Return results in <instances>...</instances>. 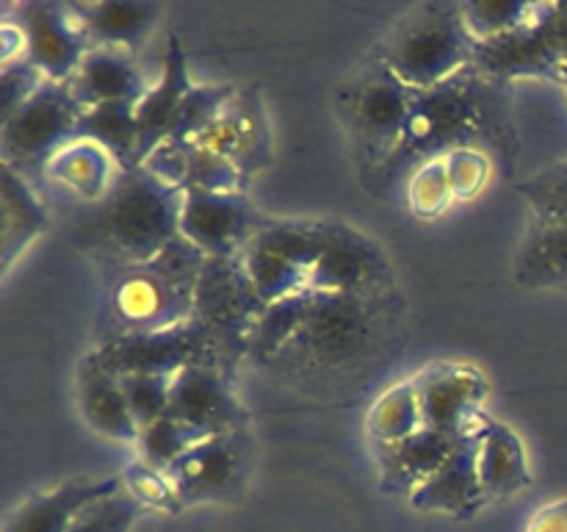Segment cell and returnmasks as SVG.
<instances>
[{"label": "cell", "mask_w": 567, "mask_h": 532, "mask_svg": "<svg viewBox=\"0 0 567 532\" xmlns=\"http://www.w3.org/2000/svg\"><path fill=\"white\" fill-rule=\"evenodd\" d=\"M0 61L11 64V61L25 59V37H22V28L17 25L14 17L3 11V25H0Z\"/></svg>", "instance_id": "f6af8a7d"}, {"label": "cell", "mask_w": 567, "mask_h": 532, "mask_svg": "<svg viewBox=\"0 0 567 532\" xmlns=\"http://www.w3.org/2000/svg\"><path fill=\"white\" fill-rule=\"evenodd\" d=\"M518 194L529 203L537 222H567V161L518 183Z\"/></svg>", "instance_id": "ab89813d"}, {"label": "cell", "mask_w": 567, "mask_h": 532, "mask_svg": "<svg viewBox=\"0 0 567 532\" xmlns=\"http://www.w3.org/2000/svg\"><path fill=\"white\" fill-rule=\"evenodd\" d=\"M183 188L158 181L144 166L122 172L100 203L78 219V242L116 269L142 264L181 238Z\"/></svg>", "instance_id": "6da1fadb"}, {"label": "cell", "mask_w": 567, "mask_h": 532, "mask_svg": "<svg viewBox=\"0 0 567 532\" xmlns=\"http://www.w3.org/2000/svg\"><path fill=\"white\" fill-rule=\"evenodd\" d=\"M50 231V216L33 194L31 181L0 164V266L3 275L14 260Z\"/></svg>", "instance_id": "4316f807"}, {"label": "cell", "mask_w": 567, "mask_h": 532, "mask_svg": "<svg viewBox=\"0 0 567 532\" xmlns=\"http://www.w3.org/2000/svg\"><path fill=\"white\" fill-rule=\"evenodd\" d=\"M142 166L158 181L183 192H247L238 166L199 142H164L147 155Z\"/></svg>", "instance_id": "7402d4cb"}, {"label": "cell", "mask_w": 567, "mask_h": 532, "mask_svg": "<svg viewBox=\"0 0 567 532\" xmlns=\"http://www.w3.org/2000/svg\"><path fill=\"white\" fill-rule=\"evenodd\" d=\"M238 89L233 83H194L175 116L166 142H194L216 114L233 100Z\"/></svg>", "instance_id": "d590c367"}, {"label": "cell", "mask_w": 567, "mask_h": 532, "mask_svg": "<svg viewBox=\"0 0 567 532\" xmlns=\"http://www.w3.org/2000/svg\"><path fill=\"white\" fill-rule=\"evenodd\" d=\"M460 438L424 427L415 436L391 447H374L380 466V488L393 497L410 499L454 452Z\"/></svg>", "instance_id": "cb8c5ba5"}, {"label": "cell", "mask_w": 567, "mask_h": 532, "mask_svg": "<svg viewBox=\"0 0 567 532\" xmlns=\"http://www.w3.org/2000/svg\"><path fill=\"white\" fill-rule=\"evenodd\" d=\"M75 139H89L109 150L122 172L138 164V122L136 103H109L83 111Z\"/></svg>", "instance_id": "4dcf8cb0"}, {"label": "cell", "mask_w": 567, "mask_h": 532, "mask_svg": "<svg viewBox=\"0 0 567 532\" xmlns=\"http://www.w3.org/2000/svg\"><path fill=\"white\" fill-rule=\"evenodd\" d=\"M321 249L316 258L310 291L371 294L388 275L391 264L380 244L347 222L321 219Z\"/></svg>", "instance_id": "9a60e30c"}, {"label": "cell", "mask_w": 567, "mask_h": 532, "mask_svg": "<svg viewBox=\"0 0 567 532\" xmlns=\"http://www.w3.org/2000/svg\"><path fill=\"white\" fill-rule=\"evenodd\" d=\"M482 114V75L476 66H465L441 86L419 92L404 125L396 153L380 166V175L415 170L432 158H443L452 150L468 147Z\"/></svg>", "instance_id": "277c9868"}, {"label": "cell", "mask_w": 567, "mask_h": 532, "mask_svg": "<svg viewBox=\"0 0 567 532\" xmlns=\"http://www.w3.org/2000/svg\"><path fill=\"white\" fill-rule=\"evenodd\" d=\"M421 513L449 515V519H474L491 499L480 477V438L476 427L457 441L446 463L408 499Z\"/></svg>", "instance_id": "d6986e66"}, {"label": "cell", "mask_w": 567, "mask_h": 532, "mask_svg": "<svg viewBox=\"0 0 567 532\" xmlns=\"http://www.w3.org/2000/svg\"><path fill=\"white\" fill-rule=\"evenodd\" d=\"M205 260L208 255L181 236L155 258L111 269L103 310H100L103 319L100 341L133 336V332L172 330L192 321L194 294Z\"/></svg>", "instance_id": "7a4b0ae2"}, {"label": "cell", "mask_w": 567, "mask_h": 532, "mask_svg": "<svg viewBox=\"0 0 567 532\" xmlns=\"http://www.w3.org/2000/svg\"><path fill=\"white\" fill-rule=\"evenodd\" d=\"M116 491H122L120 474L103 477V480L61 482L50 491L33 493L20 508L11 510L3 532H70L72 521L83 508Z\"/></svg>", "instance_id": "603a6c76"}, {"label": "cell", "mask_w": 567, "mask_h": 532, "mask_svg": "<svg viewBox=\"0 0 567 532\" xmlns=\"http://www.w3.org/2000/svg\"><path fill=\"white\" fill-rule=\"evenodd\" d=\"M321 249L319 222L271 219L238 253L249 280L266 305L310 291L316 258Z\"/></svg>", "instance_id": "30bf717a"}, {"label": "cell", "mask_w": 567, "mask_h": 532, "mask_svg": "<svg viewBox=\"0 0 567 532\" xmlns=\"http://www.w3.org/2000/svg\"><path fill=\"white\" fill-rule=\"evenodd\" d=\"M169 416L197 427L205 436L238 432L247 421V410L233 391V375L219 364H197L177 371Z\"/></svg>", "instance_id": "ac0fdd59"}, {"label": "cell", "mask_w": 567, "mask_h": 532, "mask_svg": "<svg viewBox=\"0 0 567 532\" xmlns=\"http://www.w3.org/2000/svg\"><path fill=\"white\" fill-rule=\"evenodd\" d=\"M25 37V61H31L48 81L70 83L89 53V37L78 3L59 0H25L3 6Z\"/></svg>", "instance_id": "7c38bea8"}, {"label": "cell", "mask_w": 567, "mask_h": 532, "mask_svg": "<svg viewBox=\"0 0 567 532\" xmlns=\"http://www.w3.org/2000/svg\"><path fill=\"white\" fill-rule=\"evenodd\" d=\"M563 86L567 89V72H565V78H563Z\"/></svg>", "instance_id": "bcb514c9"}, {"label": "cell", "mask_w": 567, "mask_h": 532, "mask_svg": "<svg viewBox=\"0 0 567 532\" xmlns=\"http://www.w3.org/2000/svg\"><path fill=\"white\" fill-rule=\"evenodd\" d=\"M526 532H567V499L548 502L532 515Z\"/></svg>", "instance_id": "ee69618b"}, {"label": "cell", "mask_w": 567, "mask_h": 532, "mask_svg": "<svg viewBox=\"0 0 567 532\" xmlns=\"http://www.w3.org/2000/svg\"><path fill=\"white\" fill-rule=\"evenodd\" d=\"M194 142L230 158L241 172L244 186H249L271 164V127L258 89H238Z\"/></svg>", "instance_id": "e0dca14e"}, {"label": "cell", "mask_w": 567, "mask_h": 532, "mask_svg": "<svg viewBox=\"0 0 567 532\" xmlns=\"http://www.w3.org/2000/svg\"><path fill=\"white\" fill-rule=\"evenodd\" d=\"M153 81L131 50L89 48L70 89L83 109H97L109 103H138Z\"/></svg>", "instance_id": "44dd1931"}, {"label": "cell", "mask_w": 567, "mask_h": 532, "mask_svg": "<svg viewBox=\"0 0 567 532\" xmlns=\"http://www.w3.org/2000/svg\"><path fill=\"white\" fill-rule=\"evenodd\" d=\"M476 50L480 42L465 25L463 6L424 3L388 33L374 59L410 89L426 92L474 66Z\"/></svg>", "instance_id": "3957f363"}, {"label": "cell", "mask_w": 567, "mask_h": 532, "mask_svg": "<svg viewBox=\"0 0 567 532\" xmlns=\"http://www.w3.org/2000/svg\"><path fill=\"white\" fill-rule=\"evenodd\" d=\"M419 430H424V410L413 380L388 388L365 413V432L374 447H391Z\"/></svg>", "instance_id": "1f68e13d"}, {"label": "cell", "mask_w": 567, "mask_h": 532, "mask_svg": "<svg viewBox=\"0 0 567 532\" xmlns=\"http://www.w3.org/2000/svg\"><path fill=\"white\" fill-rule=\"evenodd\" d=\"M94 360L116 377L125 375H177L197 364H219L216 344L197 321L158 332H133L100 341L92 349ZM225 369V366H221Z\"/></svg>", "instance_id": "8fae6325"}, {"label": "cell", "mask_w": 567, "mask_h": 532, "mask_svg": "<svg viewBox=\"0 0 567 532\" xmlns=\"http://www.w3.org/2000/svg\"><path fill=\"white\" fill-rule=\"evenodd\" d=\"M269 305L260 299L241 258H208L194 294V321L216 344L221 366L236 371L238 360L249 355V341Z\"/></svg>", "instance_id": "5b68a950"}, {"label": "cell", "mask_w": 567, "mask_h": 532, "mask_svg": "<svg viewBox=\"0 0 567 532\" xmlns=\"http://www.w3.org/2000/svg\"><path fill=\"white\" fill-rule=\"evenodd\" d=\"M120 175L122 170L114 155L89 139H72L44 166V177L66 186L89 205L100 203L114 188Z\"/></svg>", "instance_id": "f1b7e54d"}, {"label": "cell", "mask_w": 567, "mask_h": 532, "mask_svg": "<svg viewBox=\"0 0 567 532\" xmlns=\"http://www.w3.org/2000/svg\"><path fill=\"white\" fill-rule=\"evenodd\" d=\"M44 83L48 78L25 59L0 66V122L20 111Z\"/></svg>", "instance_id": "7bdbcfd3"}, {"label": "cell", "mask_w": 567, "mask_h": 532, "mask_svg": "<svg viewBox=\"0 0 567 532\" xmlns=\"http://www.w3.org/2000/svg\"><path fill=\"white\" fill-rule=\"evenodd\" d=\"M480 438V477L487 499H507L532 485V466L524 441L513 427L493 416L476 419Z\"/></svg>", "instance_id": "d4e9b609"}, {"label": "cell", "mask_w": 567, "mask_h": 532, "mask_svg": "<svg viewBox=\"0 0 567 532\" xmlns=\"http://www.w3.org/2000/svg\"><path fill=\"white\" fill-rule=\"evenodd\" d=\"M377 336V308L371 294H308V310L282 358L316 369L354 364Z\"/></svg>", "instance_id": "8992f818"}, {"label": "cell", "mask_w": 567, "mask_h": 532, "mask_svg": "<svg viewBox=\"0 0 567 532\" xmlns=\"http://www.w3.org/2000/svg\"><path fill=\"white\" fill-rule=\"evenodd\" d=\"M78 408H81L83 421L92 427L94 432L105 438H114L120 443H133L138 441V424L133 421L131 408H127V399L122 393L120 377L105 371L92 355L81 360L78 366Z\"/></svg>", "instance_id": "484cf974"}, {"label": "cell", "mask_w": 567, "mask_h": 532, "mask_svg": "<svg viewBox=\"0 0 567 532\" xmlns=\"http://www.w3.org/2000/svg\"><path fill=\"white\" fill-rule=\"evenodd\" d=\"M482 78L515 81L546 78L563 83L567 72V3H537L518 31L480 44L474 59Z\"/></svg>", "instance_id": "9c48e42d"}, {"label": "cell", "mask_w": 567, "mask_h": 532, "mask_svg": "<svg viewBox=\"0 0 567 532\" xmlns=\"http://www.w3.org/2000/svg\"><path fill=\"white\" fill-rule=\"evenodd\" d=\"M460 6L471 37L480 44L518 31L537 9V3H524V0H468Z\"/></svg>", "instance_id": "e575fe53"}, {"label": "cell", "mask_w": 567, "mask_h": 532, "mask_svg": "<svg viewBox=\"0 0 567 532\" xmlns=\"http://www.w3.org/2000/svg\"><path fill=\"white\" fill-rule=\"evenodd\" d=\"M205 438L214 436H205L197 427L186 424V421L166 413L164 419L153 421V424L144 427V430L138 432L136 452L142 463L153 466V469L158 471H166L169 466H175L183 454L192 452L197 443H203Z\"/></svg>", "instance_id": "d6a6232c"}, {"label": "cell", "mask_w": 567, "mask_h": 532, "mask_svg": "<svg viewBox=\"0 0 567 532\" xmlns=\"http://www.w3.org/2000/svg\"><path fill=\"white\" fill-rule=\"evenodd\" d=\"M138 513H142L138 502L122 488V491L83 508L72 521L70 532H131Z\"/></svg>", "instance_id": "60d3db41"}, {"label": "cell", "mask_w": 567, "mask_h": 532, "mask_svg": "<svg viewBox=\"0 0 567 532\" xmlns=\"http://www.w3.org/2000/svg\"><path fill=\"white\" fill-rule=\"evenodd\" d=\"M120 382L138 430H144V427H150L153 421L164 419L169 413L175 375H125L120 377Z\"/></svg>", "instance_id": "f35d334b"}, {"label": "cell", "mask_w": 567, "mask_h": 532, "mask_svg": "<svg viewBox=\"0 0 567 532\" xmlns=\"http://www.w3.org/2000/svg\"><path fill=\"white\" fill-rule=\"evenodd\" d=\"M308 294L282 299V303H275L266 308V314L260 316L258 327H255L252 341H249V358H258L264 360V364H271V360L286 355V349L291 347L293 336H297L299 325H302L305 310H308Z\"/></svg>", "instance_id": "836d02e7"}, {"label": "cell", "mask_w": 567, "mask_h": 532, "mask_svg": "<svg viewBox=\"0 0 567 532\" xmlns=\"http://www.w3.org/2000/svg\"><path fill=\"white\" fill-rule=\"evenodd\" d=\"M83 111L70 83L48 81L20 111L0 122V164L25 181L44 175L50 158L75 139Z\"/></svg>", "instance_id": "52a82bcc"}, {"label": "cell", "mask_w": 567, "mask_h": 532, "mask_svg": "<svg viewBox=\"0 0 567 532\" xmlns=\"http://www.w3.org/2000/svg\"><path fill=\"white\" fill-rule=\"evenodd\" d=\"M424 410V427L446 432L452 438H463L476 427L485 410V399L491 397V382L476 366L441 360L430 364L413 377Z\"/></svg>", "instance_id": "2e32d148"}, {"label": "cell", "mask_w": 567, "mask_h": 532, "mask_svg": "<svg viewBox=\"0 0 567 532\" xmlns=\"http://www.w3.org/2000/svg\"><path fill=\"white\" fill-rule=\"evenodd\" d=\"M515 280L526 288L567 286V222H537L515 260Z\"/></svg>", "instance_id": "f546056e"}, {"label": "cell", "mask_w": 567, "mask_h": 532, "mask_svg": "<svg viewBox=\"0 0 567 532\" xmlns=\"http://www.w3.org/2000/svg\"><path fill=\"white\" fill-rule=\"evenodd\" d=\"M454 203L452 183H449L443 158L424 161L410 172L408 205L419 219H437Z\"/></svg>", "instance_id": "8d00e7d4"}, {"label": "cell", "mask_w": 567, "mask_h": 532, "mask_svg": "<svg viewBox=\"0 0 567 532\" xmlns=\"http://www.w3.org/2000/svg\"><path fill=\"white\" fill-rule=\"evenodd\" d=\"M247 447L241 430L205 438L166 469L183 504H230L247 491Z\"/></svg>", "instance_id": "5bb4252c"}, {"label": "cell", "mask_w": 567, "mask_h": 532, "mask_svg": "<svg viewBox=\"0 0 567 532\" xmlns=\"http://www.w3.org/2000/svg\"><path fill=\"white\" fill-rule=\"evenodd\" d=\"M415 94L419 92L399 81L380 59L365 64L341 92L349 131L377 170L396 153Z\"/></svg>", "instance_id": "ba28073f"}, {"label": "cell", "mask_w": 567, "mask_h": 532, "mask_svg": "<svg viewBox=\"0 0 567 532\" xmlns=\"http://www.w3.org/2000/svg\"><path fill=\"white\" fill-rule=\"evenodd\" d=\"M120 477H122V488L136 499L142 510L147 508V510H158V513H169V515H177L186 510L181 493H177V488L172 485L166 471H158L153 469V466L136 460V463L125 466V471H122Z\"/></svg>", "instance_id": "74e56055"}, {"label": "cell", "mask_w": 567, "mask_h": 532, "mask_svg": "<svg viewBox=\"0 0 567 532\" xmlns=\"http://www.w3.org/2000/svg\"><path fill=\"white\" fill-rule=\"evenodd\" d=\"M78 11L92 48H122L131 53L144 48L161 17V6L144 0L78 3Z\"/></svg>", "instance_id": "83f0119b"}, {"label": "cell", "mask_w": 567, "mask_h": 532, "mask_svg": "<svg viewBox=\"0 0 567 532\" xmlns=\"http://www.w3.org/2000/svg\"><path fill=\"white\" fill-rule=\"evenodd\" d=\"M266 225L271 219L255 208L247 192H183L181 236L208 258H233Z\"/></svg>", "instance_id": "4fadbf2b"}, {"label": "cell", "mask_w": 567, "mask_h": 532, "mask_svg": "<svg viewBox=\"0 0 567 532\" xmlns=\"http://www.w3.org/2000/svg\"><path fill=\"white\" fill-rule=\"evenodd\" d=\"M443 164H446L449 183H452V194L460 203H468L476 200L485 192L487 181H491V161L485 153H480L476 147H457L449 155H443Z\"/></svg>", "instance_id": "b9f144b4"}, {"label": "cell", "mask_w": 567, "mask_h": 532, "mask_svg": "<svg viewBox=\"0 0 567 532\" xmlns=\"http://www.w3.org/2000/svg\"><path fill=\"white\" fill-rule=\"evenodd\" d=\"M194 81L188 75V59L183 42L169 33L164 44V59H161V72L147 89L142 100L136 103V122H138V164L147 161V155L155 147L169 139L175 116L181 111L183 100L192 92Z\"/></svg>", "instance_id": "ffe728a7"}]
</instances>
